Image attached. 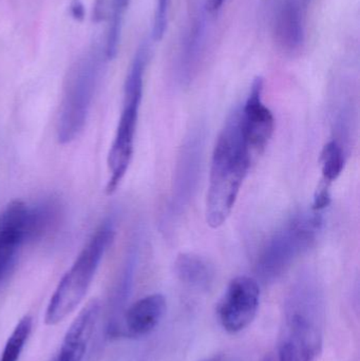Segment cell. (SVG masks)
Listing matches in <instances>:
<instances>
[{
	"label": "cell",
	"instance_id": "6da1fadb",
	"mask_svg": "<svg viewBox=\"0 0 360 361\" xmlns=\"http://www.w3.org/2000/svg\"><path fill=\"white\" fill-rule=\"evenodd\" d=\"M325 297L318 278L304 273L285 298L278 361H319L323 347Z\"/></svg>",
	"mask_w": 360,
	"mask_h": 361
},
{
	"label": "cell",
	"instance_id": "7a4b0ae2",
	"mask_svg": "<svg viewBox=\"0 0 360 361\" xmlns=\"http://www.w3.org/2000/svg\"><path fill=\"white\" fill-rule=\"evenodd\" d=\"M252 152L243 135L241 109L228 116L216 142L206 199V221L222 226L232 214L243 180L251 166Z\"/></svg>",
	"mask_w": 360,
	"mask_h": 361
},
{
	"label": "cell",
	"instance_id": "3957f363",
	"mask_svg": "<svg viewBox=\"0 0 360 361\" xmlns=\"http://www.w3.org/2000/svg\"><path fill=\"white\" fill-rule=\"evenodd\" d=\"M114 235L116 223L113 219H107L99 225L59 281L46 309V324L55 326L63 322L82 302Z\"/></svg>",
	"mask_w": 360,
	"mask_h": 361
},
{
	"label": "cell",
	"instance_id": "277c9868",
	"mask_svg": "<svg viewBox=\"0 0 360 361\" xmlns=\"http://www.w3.org/2000/svg\"><path fill=\"white\" fill-rule=\"evenodd\" d=\"M147 61L148 48L142 46L137 50L127 74L123 109L116 127L113 143L108 154L110 177L106 190L109 195L113 193L120 186L132 160L139 107L143 97L144 74Z\"/></svg>",
	"mask_w": 360,
	"mask_h": 361
},
{
	"label": "cell",
	"instance_id": "5b68a950",
	"mask_svg": "<svg viewBox=\"0 0 360 361\" xmlns=\"http://www.w3.org/2000/svg\"><path fill=\"white\" fill-rule=\"evenodd\" d=\"M319 212H304L287 221L268 243L258 257L256 271L264 283L275 281L292 264L310 250L321 229Z\"/></svg>",
	"mask_w": 360,
	"mask_h": 361
},
{
	"label": "cell",
	"instance_id": "8992f818",
	"mask_svg": "<svg viewBox=\"0 0 360 361\" xmlns=\"http://www.w3.org/2000/svg\"><path fill=\"white\" fill-rule=\"evenodd\" d=\"M99 76V61L93 55H89L76 63L70 71L66 80L57 123L59 143H71L84 130Z\"/></svg>",
	"mask_w": 360,
	"mask_h": 361
},
{
	"label": "cell",
	"instance_id": "52a82bcc",
	"mask_svg": "<svg viewBox=\"0 0 360 361\" xmlns=\"http://www.w3.org/2000/svg\"><path fill=\"white\" fill-rule=\"evenodd\" d=\"M259 305L260 288L257 280L240 276L228 284L218 305V320L225 332L237 334L251 326Z\"/></svg>",
	"mask_w": 360,
	"mask_h": 361
},
{
	"label": "cell",
	"instance_id": "ba28073f",
	"mask_svg": "<svg viewBox=\"0 0 360 361\" xmlns=\"http://www.w3.org/2000/svg\"><path fill=\"white\" fill-rule=\"evenodd\" d=\"M203 146L204 137L201 131H192L182 146L169 205L173 216L184 212L196 192L202 166Z\"/></svg>",
	"mask_w": 360,
	"mask_h": 361
},
{
	"label": "cell",
	"instance_id": "9c48e42d",
	"mask_svg": "<svg viewBox=\"0 0 360 361\" xmlns=\"http://www.w3.org/2000/svg\"><path fill=\"white\" fill-rule=\"evenodd\" d=\"M262 93L263 80L255 78L247 102L241 108L243 135L252 154L263 152L274 133V116L264 105Z\"/></svg>",
	"mask_w": 360,
	"mask_h": 361
},
{
	"label": "cell",
	"instance_id": "30bf717a",
	"mask_svg": "<svg viewBox=\"0 0 360 361\" xmlns=\"http://www.w3.org/2000/svg\"><path fill=\"white\" fill-rule=\"evenodd\" d=\"M166 307V299L161 294L139 299L125 312L118 335L132 339L147 336L162 322Z\"/></svg>",
	"mask_w": 360,
	"mask_h": 361
},
{
	"label": "cell",
	"instance_id": "8fae6325",
	"mask_svg": "<svg viewBox=\"0 0 360 361\" xmlns=\"http://www.w3.org/2000/svg\"><path fill=\"white\" fill-rule=\"evenodd\" d=\"M101 314L99 301L92 300L78 314L52 361H82Z\"/></svg>",
	"mask_w": 360,
	"mask_h": 361
},
{
	"label": "cell",
	"instance_id": "7c38bea8",
	"mask_svg": "<svg viewBox=\"0 0 360 361\" xmlns=\"http://www.w3.org/2000/svg\"><path fill=\"white\" fill-rule=\"evenodd\" d=\"M277 39L283 48L296 50L304 39L302 13L297 0H285L276 17Z\"/></svg>",
	"mask_w": 360,
	"mask_h": 361
},
{
	"label": "cell",
	"instance_id": "4fadbf2b",
	"mask_svg": "<svg viewBox=\"0 0 360 361\" xmlns=\"http://www.w3.org/2000/svg\"><path fill=\"white\" fill-rule=\"evenodd\" d=\"M27 205L13 201L0 212V248H17L27 243Z\"/></svg>",
	"mask_w": 360,
	"mask_h": 361
},
{
	"label": "cell",
	"instance_id": "5bb4252c",
	"mask_svg": "<svg viewBox=\"0 0 360 361\" xmlns=\"http://www.w3.org/2000/svg\"><path fill=\"white\" fill-rule=\"evenodd\" d=\"M180 281L198 290H207L213 284L215 271L209 261L196 254H181L175 263Z\"/></svg>",
	"mask_w": 360,
	"mask_h": 361
},
{
	"label": "cell",
	"instance_id": "9a60e30c",
	"mask_svg": "<svg viewBox=\"0 0 360 361\" xmlns=\"http://www.w3.org/2000/svg\"><path fill=\"white\" fill-rule=\"evenodd\" d=\"M61 205L57 199H46L27 206V243L42 239L50 233L59 221Z\"/></svg>",
	"mask_w": 360,
	"mask_h": 361
},
{
	"label": "cell",
	"instance_id": "2e32d148",
	"mask_svg": "<svg viewBox=\"0 0 360 361\" xmlns=\"http://www.w3.org/2000/svg\"><path fill=\"white\" fill-rule=\"evenodd\" d=\"M321 173L323 179L319 184L331 188L332 183L340 178L344 171L345 154L342 146L337 141H330L321 152Z\"/></svg>",
	"mask_w": 360,
	"mask_h": 361
},
{
	"label": "cell",
	"instance_id": "e0dca14e",
	"mask_svg": "<svg viewBox=\"0 0 360 361\" xmlns=\"http://www.w3.org/2000/svg\"><path fill=\"white\" fill-rule=\"evenodd\" d=\"M32 331V318L23 317L6 341L0 361H18Z\"/></svg>",
	"mask_w": 360,
	"mask_h": 361
},
{
	"label": "cell",
	"instance_id": "ac0fdd59",
	"mask_svg": "<svg viewBox=\"0 0 360 361\" xmlns=\"http://www.w3.org/2000/svg\"><path fill=\"white\" fill-rule=\"evenodd\" d=\"M17 248H0V286L6 281L17 261Z\"/></svg>",
	"mask_w": 360,
	"mask_h": 361
},
{
	"label": "cell",
	"instance_id": "d6986e66",
	"mask_svg": "<svg viewBox=\"0 0 360 361\" xmlns=\"http://www.w3.org/2000/svg\"><path fill=\"white\" fill-rule=\"evenodd\" d=\"M130 1L131 0H113L110 25H114V27H122L123 17H124Z\"/></svg>",
	"mask_w": 360,
	"mask_h": 361
},
{
	"label": "cell",
	"instance_id": "ffe728a7",
	"mask_svg": "<svg viewBox=\"0 0 360 361\" xmlns=\"http://www.w3.org/2000/svg\"><path fill=\"white\" fill-rule=\"evenodd\" d=\"M106 15H107V2L106 0H97L93 8V20L95 23H99L105 19Z\"/></svg>",
	"mask_w": 360,
	"mask_h": 361
},
{
	"label": "cell",
	"instance_id": "44dd1931",
	"mask_svg": "<svg viewBox=\"0 0 360 361\" xmlns=\"http://www.w3.org/2000/svg\"><path fill=\"white\" fill-rule=\"evenodd\" d=\"M70 12L75 20L82 21L85 18V6L82 0H72Z\"/></svg>",
	"mask_w": 360,
	"mask_h": 361
},
{
	"label": "cell",
	"instance_id": "7402d4cb",
	"mask_svg": "<svg viewBox=\"0 0 360 361\" xmlns=\"http://www.w3.org/2000/svg\"><path fill=\"white\" fill-rule=\"evenodd\" d=\"M224 1L225 0H209V4H207V10L211 13L217 12L223 6Z\"/></svg>",
	"mask_w": 360,
	"mask_h": 361
},
{
	"label": "cell",
	"instance_id": "603a6c76",
	"mask_svg": "<svg viewBox=\"0 0 360 361\" xmlns=\"http://www.w3.org/2000/svg\"><path fill=\"white\" fill-rule=\"evenodd\" d=\"M201 361H224L223 355H215L211 356V357L205 358V360Z\"/></svg>",
	"mask_w": 360,
	"mask_h": 361
},
{
	"label": "cell",
	"instance_id": "cb8c5ba5",
	"mask_svg": "<svg viewBox=\"0 0 360 361\" xmlns=\"http://www.w3.org/2000/svg\"><path fill=\"white\" fill-rule=\"evenodd\" d=\"M266 361H273V360H271V358H268V360H266Z\"/></svg>",
	"mask_w": 360,
	"mask_h": 361
}]
</instances>
